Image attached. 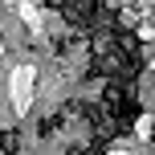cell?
I'll list each match as a JSON object with an SVG mask.
<instances>
[{
  "label": "cell",
  "instance_id": "6da1fadb",
  "mask_svg": "<svg viewBox=\"0 0 155 155\" xmlns=\"http://www.w3.org/2000/svg\"><path fill=\"white\" fill-rule=\"evenodd\" d=\"M16 143H21L16 131H4V135H0V151H4V155H16Z\"/></svg>",
  "mask_w": 155,
  "mask_h": 155
}]
</instances>
